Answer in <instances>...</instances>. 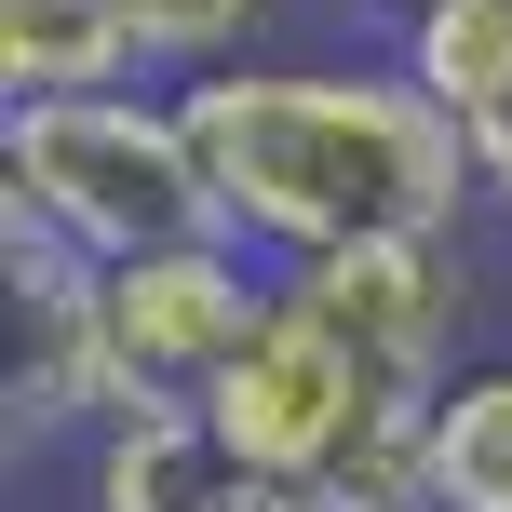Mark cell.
I'll return each mask as SVG.
<instances>
[{"label":"cell","mask_w":512,"mask_h":512,"mask_svg":"<svg viewBox=\"0 0 512 512\" xmlns=\"http://www.w3.org/2000/svg\"><path fill=\"white\" fill-rule=\"evenodd\" d=\"M189 149H203L216 230L270 270H310V256L351 243H432L472 216V135L418 95L391 54H243V68L176 81Z\"/></svg>","instance_id":"1"},{"label":"cell","mask_w":512,"mask_h":512,"mask_svg":"<svg viewBox=\"0 0 512 512\" xmlns=\"http://www.w3.org/2000/svg\"><path fill=\"white\" fill-rule=\"evenodd\" d=\"M0 203H27L41 230H68L95 270L216 230L203 149H189L176 81H122V95H54V108H0Z\"/></svg>","instance_id":"2"},{"label":"cell","mask_w":512,"mask_h":512,"mask_svg":"<svg viewBox=\"0 0 512 512\" xmlns=\"http://www.w3.org/2000/svg\"><path fill=\"white\" fill-rule=\"evenodd\" d=\"M270 310H283V270L243 256L230 230L95 270V337H108V364H122V405H203Z\"/></svg>","instance_id":"3"},{"label":"cell","mask_w":512,"mask_h":512,"mask_svg":"<svg viewBox=\"0 0 512 512\" xmlns=\"http://www.w3.org/2000/svg\"><path fill=\"white\" fill-rule=\"evenodd\" d=\"M283 297H297L310 324H337L391 391L445 405V378H459V337H472V256H459V230L310 256V270H283Z\"/></svg>","instance_id":"4"},{"label":"cell","mask_w":512,"mask_h":512,"mask_svg":"<svg viewBox=\"0 0 512 512\" xmlns=\"http://www.w3.org/2000/svg\"><path fill=\"white\" fill-rule=\"evenodd\" d=\"M81 512H310V499H270L203 432V405H135L81 445Z\"/></svg>","instance_id":"5"},{"label":"cell","mask_w":512,"mask_h":512,"mask_svg":"<svg viewBox=\"0 0 512 512\" xmlns=\"http://www.w3.org/2000/svg\"><path fill=\"white\" fill-rule=\"evenodd\" d=\"M149 68L122 27V0H0V81L14 108H54V95H122Z\"/></svg>","instance_id":"6"},{"label":"cell","mask_w":512,"mask_h":512,"mask_svg":"<svg viewBox=\"0 0 512 512\" xmlns=\"http://www.w3.org/2000/svg\"><path fill=\"white\" fill-rule=\"evenodd\" d=\"M391 68L445 108V122H499L512 108V0H432L418 27H391Z\"/></svg>","instance_id":"7"},{"label":"cell","mask_w":512,"mask_h":512,"mask_svg":"<svg viewBox=\"0 0 512 512\" xmlns=\"http://www.w3.org/2000/svg\"><path fill=\"white\" fill-rule=\"evenodd\" d=\"M432 512H512V351L445 378V405H432Z\"/></svg>","instance_id":"8"},{"label":"cell","mask_w":512,"mask_h":512,"mask_svg":"<svg viewBox=\"0 0 512 512\" xmlns=\"http://www.w3.org/2000/svg\"><path fill=\"white\" fill-rule=\"evenodd\" d=\"M270 14H283V0H122L135 54H149V68H176V81H203V68H243V41H256Z\"/></svg>","instance_id":"9"},{"label":"cell","mask_w":512,"mask_h":512,"mask_svg":"<svg viewBox=\"0 0 512 512\" xmlns=\"http://www.w3.org/2000/svg\"><path fill=\"white\" fill-rule=\"evenodd\" d=\"M472 203L512 216V108H499V122H472Z\"/></svg>","instance_id":"10"},{"label":"cell","mask_w":512,"mask_h":512,"mask_svg":"<svg viewBox=\"0 0 512 512\" xmlns=\"http://www.w3.org/2000/svg\"><path fill=\"white\" fill-rule=\"evenodd\" d=\"M364 14H391V27H418V14H432V0H364Z\"/></svg>","instance_id":"11"}]
</instances>
